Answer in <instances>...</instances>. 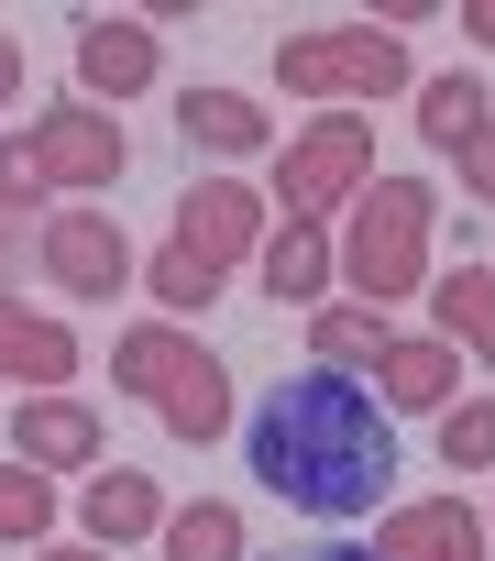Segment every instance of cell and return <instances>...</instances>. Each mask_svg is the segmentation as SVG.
I'll return each instance as SVG.
<instances>
[{"instance_id": "cell-30", "label": "cell", "mask_w": 495, "mask_h": 561, "mask_svg": "<svg viewBox=\"0 0 495 561\" xmlns=\"http://www.w3.org/2000/svg\"><path fill=\"white\" fill-rule=\"evenodd\" d=\"M0 275H12V231H0Z\"/></svg>"}, {"instance_id": "cell-31", "label": "cell", "mask_w": 495, "mask_h": 561, "mask_svg": "<svg viewBox=\"0 0 495 561\" xmlns=\"http://www.w3.org/2000/svg\"><path fill=\"white\" fill-rule=\"evenodd\" d=\"M484 539H495V517H484Z\"/></svg>"}, {"instance_id": "cell-5", "label": "cell", "mask_w": 495, "mask_h": 561, "mask_svg": "<svg viewBox=\"0 0 495 561\" xmlns=\"http://www.w3.org/2000/svg\"><path fill=\"white\" fill-rule=\"evenodd\" d=\"M375 187V122H353V111H320L287 154H276V209L287 220H331V209H353Z\"/></svg>"}, {"instance_id": "cell-4", "label": "cell", "mask_w": 495, "mask_h": 561, "mask_svg": "<svg viewBox=\"0 0 495 561\" xmlns=\"http://www.w3.org/2000/svg\"><path fill=\"white\" fill-rule=\"evenodd\" d=\"M342 264H353V298H364V309H375V298H418V275H429V187H418V176H375V187L353 198Z\"/></svg>"}, {"instance_id": "cell-3", "label": "cell", "mask_w": 495, "mask_h": 561, "mask_svg": "<svg viewBox=\"0 0 495 561\" xmlns=\"http://www.w3.org/2000/svg\"><path fill=\"white\" fill-rule=\"evenodd\" d=\"M276 89H287V100H331V111L396 100V89H407V45L375 34V23H320V34H287V45H276Z\"/></svg>"}, {"instance_id": "cell-14", "label": "cell", "mask_w": 495, "mask_h": 561, "mask_svg": "<svg viewBox=\"0 0 495 561\" xmlns=\"http://www.w3.org/2000/svg\"><path fill=\"white\" fill-rule=\"evenodd\" d=\"M78 517H89V550H122V539H154V528H165V484H154V473H89Z\"/></svg>"}, {"instance_id": "cell-29", "label": "cell", "mask_w": 495, "mask_h": 561, "mask_svg": "<svg viewBox=\"0 0 495 561\" xmlns=\"http://www.w3.org/2000/svg\"><path fill=\"white\" fill-rule=\"evenodd\" d=\"M45 561H100V550H89V539H67V550H45Z\"/></svg>"}, {"instance_id": "cell-19", "label": "cell", "mask_w": 495, "mask_h": 561, "mask_svg": "<svg viewBox=\"0 0 495 561\" xmlns=\"http://www.w3.org/2000/svg\"><path fill=\"white\" fill-rule=\"evenodd\" d=\"M154 539H165V561H242V506L198 495V506H176Z\"/></svg>"}, {"instance_id": "cell-15", "label": "cell", "mask_w": 495, "mask_h": 561, "mask_svg": "<svg viewBox=\"0 0 495 561\" xmlns=\"http://www.w3.org/2000/svg\"><path fill=\"white\" fill-rule=\"evenodd\" d=\"M176 133L198 154H265V100H242V89H176Z\"/></svg>"}, {"instance_id": "cell-23", "label": "cell", "mask_w": 495, "mask_h": 561, "mask_svg": "<svg viewBox=\"0 0 495 561\" xmlns=\"http://www.w3.org/2000/svg\"><path fill=\"white\" fill-rule=\"evenodd\" d=\"M143 287H154V298H165V309H176V320H198V309H209V298H220V275H209V264H198V253H176V242H165V253H154V264H143Z\"/></svg>"}, {"instance_id": "cell-26", "label": "cell", "mask_w": 495, "mask_h": 561, "mask_svg": "<svg viewBox=\"0 0 495 561\" xmlns=\"http://www.w3.org/2000/svg\"><path fill=\"white\" fill-rule=\"evenodd\" d=\"M0 100H23V45L0 34Z\"/></svg>"}, {"instance_id": "cell-25", "label": "cell", "mask_w": 495, "mask_h": 561, "mask_svg": "<svg viewBox=\"0 0 495 561\" xmlns=\"http://www.w3.org/2000/svg\"><path fill=\"white\" fill-rule=\"evenodd\" d=\"M462 187H473V198H484V209H495V122H484V133H473V144H462Z\"/></svg>"}, {"instance_id": "cell-28", "label": "cell", "mask_w": 495, "mask_h": 561, "mask_svg": "<svg viewBox=\"0 0 495 561\" xmlns=\"http://www.w3.org/2000/svg\"><path fill=\"white\" fill-rule=\"evenodd\" d=\"M287 561H375V550H353V539H320V550H287Z\"/></svg>"}, {"instance_id": "cell-20", "label": "cell", "mask_w": 495, "mask_h": 561, "mask_svg": "<svg viewBox=\"0 0 495 561\" xmlns=\"http://www.w3.org/2000/svg\"><path fill=\"white\" fill-rule=\"evenodd\" d=\"M418 133L462 154V144L484 133V78H429V89H418Z\"/></svg>"}, {"instance_id": "cell-22", "label": "cell", "mask_w": 495, "mask_h": 561, "mask_svg": "<svg viewBox=\"0 0 495 561\" xmlns=\"http://www.w3.org/2000/svg\"><path fill=\"white\" fill-rule=\"evenodd\" d=\"M440 462H451V473H495V397L440 408Z\"/></svg>"}, {"instance_id": "cell-12", "label": "cell", "mask_w": 495, "mask_h": 561, "mask_svg": "<svg viewBox=\"0 0 495 561\" xmlns=\"http://www.w3.org/2000/svg\"><path fill=\"white\" fill-rule=\"evenodd\" d=\"M0 386H34V397L78 386V331H67V320H34V309L0 298Z\"/></svg>"}, {"instance_id": "cell-6", "label": "cell", "mask_w": 495, "mask_h": 561, "mask_svg": "<svg viewBox=\"0 0 495 561\" xmlns=\"http://www.w3.org/2000/svg\"><path fill=\"white\" fill-rule=\"evenodd\" d=\"M176 253H198L209 275H231V264H254L265 253V198L242 187V176H198L187 198H176V231H165Z\"/></svg>"}, {"instance_id": "cell-24", "label": "cell", "mask_w": 495, "mask_h": 561, "mask_svg": "<svg viewBox=\"0 0 495 561\" xmlns=\"http://www.w3.org/2000/svg\"><path fill=\"white\" fill-rule=\"evenodd\" d=\"M45 198V154H34V133H0V209H34Z\"/></svg>"}, {"instance_id": "cell-1", "label": "cell", "mask_w": 495, "mask_h": 561, "mask_svg": "<svg viewBox=\"0 0 495 561\" xmlns=\"http://www.w3.org/2000/svg\"><path fill=\"white\" fill-rule=\"evenodd\" d=\"M242 451H254L265 495L298 506V517H364V506H385V484H396V430H385V408H375L353 375H331V364L265 386V419H254Z\"/></svg>"}, {"instance_id": "cell-16", "label": "cell", "mask_w": 495, "mask_h": 561, "mask_svg": "<svg viewBox=\"0 0 495 561\" xmlns=\"http://www.w3.org/2000/svg\"><path fill=\"white\" fill-rule=\"evenodd\" d=\"M254 264H265V298H320L342 253H331V220H287V231H276Z\"/></svg>"}, {"instance_id": "cell-17", "label": "cell", "mask_w": 495, "mask_h": 561, "mask_svg": "<svg viewBox=\"0 0 495 561\" xmlns=\"http://www.w3.org/2000/svg\"><path fill=\"white\" fill-rule=\"evenodd\" d=\"M440 342H451V353H473V364H495V264L440 275Z\"/></svg>"}, {"instance_id": "cell-9", "label": "cell", "mask_w": 495, "mask_h": 561, "mask_svg": "<svg viewBox=\"0 0 495 561\" xmlns=\"http://www.w3.org/2000/svg\"><path fill=\"white\" fill-rule=\"evenodd\" d=\"M45 275H56L67 298H122L133 253H122V231H111L100 209H56V220H45Z\"/></svg>"}, {"instance_id": "cell-13", "label": "cell", "mask_w": 495, "mask_h": 561, "mask_svg": "<svg viewBox=\"0 0 495 561\" xmlns=\"http://www.w3.org/2000/svg\"><path fill=\"white\" fill-rule=\"evenodd\" d=\"M375 561H484V517H473V506H451V495L396 506V517H385V539H375Z\"/></svg>"}, {"instance_id": "cell-8", "label": "cell", "mask_w": 495, "mask_h": 561, "mask_svg": "<svg viewBox=\"0 0 495 561\" xmlns=\"http://www.w3.org/2000/svg\"><path fill=\"white\" fill-rule=\"evenodd\" d=\"M154 67H165V45L143 12H100V23L78 12V100H143Z\"/></svg>"}, {"instance_id": "cell-11", "label": "cell", "mask_w": 495, "mask_h": 561, "mask_svg": "<svg viewBox=\"0 0 495 561\" xmlns=\"http://www.w3.org/2000/svg\"><path fill=\"white\" fill-rule=\"evenodd\" d=\"M451 386H462V353L440 342V331H396L385 353H375V408H451Z\"/></svg>"}, {"instance_id": "cell-27", "label": "cell", "mask_w": 495, "mask_h": 561, "mask_svg": "<svg viewBox=\"0 0 495 561\" xmlns=\"http://www.w3.org/2000/svg\"><path fill=\"white\" fill-rule=\"evenodd\" d=\"M462 34H473V45H495V0H462Z\"/></svg>"}, {"instance_id": "cell-7", "label": "cell", "mask_w": 495, "mask_h": 561, "mask_svg": "<svg viewBox=\"0 0 495 561\" xmlns=\"http://www.w3.org/2000/svg\"><path fill=\"white\" fill-rule=\"evenodd\" d=\"M34 154H45V187H67V198H89V187H111L133 165V144H122V122L100 100H56L34 122Z\"/></svg>"}, {"instance_id": "cell-21", "label": "cell", "mask_w": 495, "mask_h": 561, "mask_svg": "<svg viewBox=\"0 0 495 561\" xmlns=\"http://www.w3.org/2000/svg\"><path fill=\"white\" fill-rule=\"evenodd\" d=\"M0 539H56V473H34V462L0 473Z\"/></svg>"}, {"instance_id": "cell-10", "label": "cell", "mask_w": 495, "mask_h": 561, "mask_svg": "<svg viewBox=\"0 0 495 561\" xmlns=\"http://www.w3.org/2000/svg\"><path fill=\"white\" fill-rule=\"evenodd\" d=\"M12 451H23L34 473H89V462L111 451V430H100V408H78V397H23V408H12Z\"/></svg>"}, {"instance_id": "cell-18", "label": "cell", "mask_w": 495, "mask_h": 561, "mask_svg": "<svg viewBox=\"0 0 495 561\" xmlns=\"http://www.w3.org/2000/svg\"><path fill=\"white\" fill-rule=\"evenodd\" d=\"M385 342H396V331H385V320H375L364 298H353V309H320V320H309V353H320L331 375H375V353H385Z\"/></svg>"}, {"instance_id": "cell-2", "label": "cell", "mask_w": 495, "mask_h": 561, "mask_svg": "<svg viewBox=\"0 0 495 561\" xmlns=\"http://www.w3.org/2000/svg\"><path fill=\"white\" fill-rule=\"evenodd\" d=\"M111 375L187 440V451H209L220 430H231V364L209 353V342H187L176 320H143V331H122L111 342Z\"/></svg>"}]
</instances>
